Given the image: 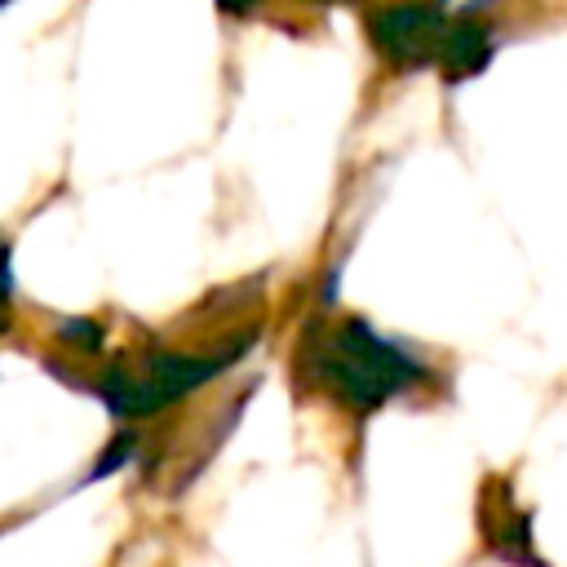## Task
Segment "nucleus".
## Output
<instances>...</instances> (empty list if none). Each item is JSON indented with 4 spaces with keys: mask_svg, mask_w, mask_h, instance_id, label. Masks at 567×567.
<instances>
[{
    "mask_svg": "<svg viewBox=\"0 0 567 567\" xmlns=\"http://www.w3.org/2000/svg\"><path fill=\"white\" fill-rule=\"evenodd\" d=\"M297 372L332 403L350 412H377L390 399L408 394L425 377V363L403 341L377 332L368 319L346 315L332 323H315L301 337Z\"/></svg>",
    "mask_w": 567,
    "mask_h": 567,
    "instance_id": "f257e3e1",
    "label": "nucleus"
},
{
    "mask_svg": "<svg viewBox=\"0 0 567 567\" xmlns=\"http://www.w3.org/2000/svg\"><path fill=\"white\" fill-rule=\"evenodd\" d=\"M447 18L434 0H394L368 13V40L390 66H434Z\"/></svg>",
    "mask_w": 567,
    "mask_h": 567,
    "instance_id": "7ed1b4c3",
    "label": "nucleus"
},
{
    "mask_svg": "<svg viewBox=\"0 0 567 567\" xmlns=\"http://www.w3.org/2000/svg\"><path fill=\"white\" fill-rule=\"evenodd\" d=\"M492 31L487 22H478L474 13H452L447 18V31H443V44H439V58H434V71L447 80V84H461L470 75H478L487 62H492Z\"/></svg>",
    "mask_w": 567,
    "mask_h": 567,
    "instance_id": "39448f33",
    "label": "nucleus"
},
{
    "mask_svg": "<svg viewBox=\"0 0 567 567\" xmlns=\"http://www.w3.org/2000/svg\"><path fill=\"white\" fill-rule=\"evenodd\" d=\"M235 354H217V359H195V354H155L146 359L137 372H111L106 377V403L111 412H124V416H142V412H159L164 403L190 394L195 385L213 381Z\"/></svg>",
    "mask_w": 567,
    "mask_h": 567,
    "instance_id": "f03ea898",
    "label": "nucleus"
},
{
    "mask_svg": "<svg viewBox=\"0 0 567 567\" xmlns=\"http://www.w3.org/2000/svg\"><path fill=\"white\" fill-rule=\"evenodd\" d=\"M257 4H266V0H221L226 13H248V9H257Z\"/></svg>",
    "mask_w": 567,
    "mask_h": 567,
    "instance_id": "423d86ee",
    "label": "nucleus"
},
{
    "mask_svg": "<svg viewBox=\"0 0 567 567\" xmlns=\"http://www.w3.org/2000/svg\"><path fill=\"white\" fill-rule=\"evenodd\" d=\"M478 536L496 558H505L514 567H545L536 558L532 514L514 501V487L496 474L483 483V496H478Z\"/></svg>",
    "mask_w": 567,
    "mask_h": 567,
    "instance_id": "20e7f679",
    "label": "nucleus"
}]
</instances>
